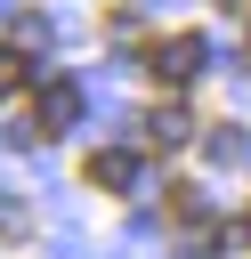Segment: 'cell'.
Here are the masks:
<instances>
[{"label": "cell", "mask_w": 251, "mask_h": 259, "mask_svg": "<svg viewBox=\"0 0 251 259\" xmlns=\"http://www.w3.org/2000/svg\"><path fill=\"white\" fill-rule=\"evenodd\" d=\"M73 113H81V89L73 81H32V105H24V130L16 138H57V130H73Z\"/></svg>", "instance_id": "6da1fadb"}, {"label": "cell", "mask_w": 251, "mask_h": 259, "mask_svg": "<svg viewBox=\"0 0 251 259\" xmlns=\"http://www.w3.org/2000/svg\"><path fill=\"white\" fill-rule=\"evenodd\" d=\"M146 73H154V81H170V89H178V81H194V73H202V40H194V32H170V40H154Z\"/></svg>", "instance_id": "7a4b0ae2"}, {"label": "cell", "mask_w": 251, "mask_h": 259, "mask_svg": "<svg viewBox=\"0 0 251 259\" xmlns=\"http://www.w3.org/2000/svg\"><path fill=\"white\" fill-rule=\"evenodd\" d=\"M81 178L105 186V194H130V186H138V154H130V146H97V154L81 162Z\"/></svg>", "instance_id": "3957f363"}, {"label": "cell", "mask_w": 251, "mask_h": 259, "mask_svg": "<svg viewBox=\"0 0 251 259\" xmlns=\"http://www.w3.org/2000/svg\"><path fill=\"white\" fill-rule=\"evenodd\" d=\"M16 89H32V57H24V40H0V97H16Z\"/></svg>", "instance_id": "277c9868"}, {"label": "cell", "mask_w": 251, "mask_h": 259, "mask_svg": "<svg viewBox=\"0 0 251 259\" xmlns=\"http://www.w3.org/2000/svg\"><path fill=\"white\" fill-rule=\"evenodd\" d=\"M146 146H186V113L178 105H154L146 113Z\"/></svg>", "instance_id": "5b68a950"}]
</instances>
